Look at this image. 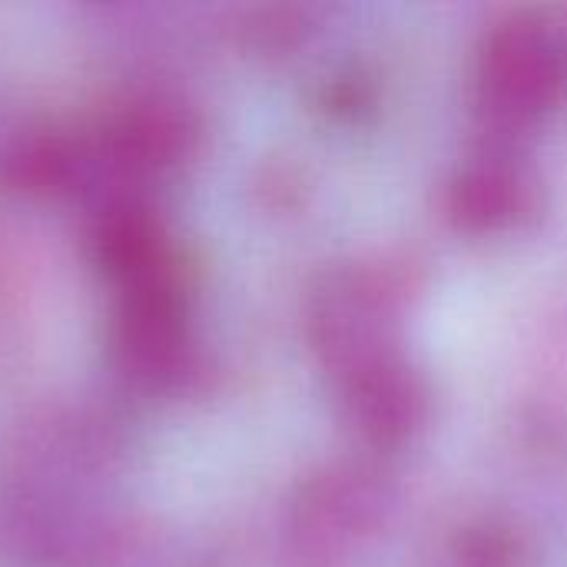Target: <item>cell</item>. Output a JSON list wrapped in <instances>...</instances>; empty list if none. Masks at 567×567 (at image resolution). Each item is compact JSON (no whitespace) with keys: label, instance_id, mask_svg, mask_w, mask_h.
Here are the masks:
<instances>
[]
</instances>
